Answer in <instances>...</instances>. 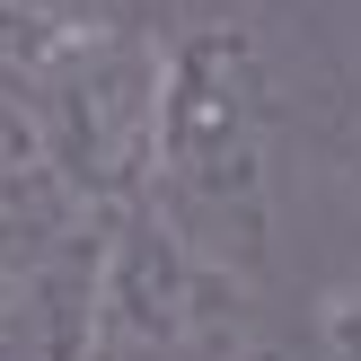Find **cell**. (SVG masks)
<instances>
[{
	"instance_id": "2",
	"label": "cell",
	"mask_w": 361,
	"mask_h": 361,
	"mask_svg": "<svg viewBox=\"0 0 361 361\" xmlns=\"http://www.w3.org/2000/svg\"><path fill=\"white\" fill-rule=\"evenodd\" d=\"M0 97L18 106L27 159L71 194L80 212H123L141 203L150 176V123H159V35L141 27H97L80 44L44 53L18 71Z\"/></svg>"
},
{
	"instance_id": "8",
	"label": "cell",
	"mask_w": 361,
	"mask_h": 361,
	"mask_svg": "<svg viewBox=\"0 0 361 361\" xmlns=\"http://www.w3.org/2000/svg\"><path fill=\"white\" fill-rule=\"evenodd\" d=\"M27 168H35V159H27V133H18V106L0 97V194H9Z\"/></svg>"
},
{
	"instance_id": "7",
	"label": "cell",
	"mask_w": 361,
	"mask_h": 361,
	"mask_svg": "<svg viewBox=\"0 0 361 361\" xmlns=\"http://www.w3.org/2000/svg\"><path fill=\"white\" fill-rule=\"evenodd\" d=\"M317 353L326 361H361V274L317 300Z\"/></svg>"
},
{
	"instance_id": "1",
	"label": "cell",
	"mask_w": 361,
	"mask_h": 361,
	"mask_svg": "<svg viewBox=\"0 0 361 361\" xmlns=\"http://www.w3.org/2000/svg\"><path fill=\"white\" fill-rule=\"evenodd\" d=\"M141 212L168 221L194 256L256 282L282 229V88L247 18H194L159 44V123Z\"/></svg>"
},
{
	"instance_id": "5",
	"label": "cell",
	"mask_w": 361,
	"mask_h": 361,
	"mask_svg": "<svg viewBox=\"0 0 361 361\" xmlns=\"http://www.w3.org/2000/svg\"><path fill=\"white\" fill-rule=\"evenodd\" d=\"M80 221H97V212H80L44 168H27L9 194H0V309H9V291H18V282H27Z\"/></svg>"
},
{
	"instance_id": "4",
	"label": "cell",
	"mask_w": 361,
	"mask_h": 361,
	"mask_svg": "<svg viewBox=\"0 0 361 361\" xmlns=\"http://www.w3.org/2000/svg\"><path fill=\"white\" fill-rule=\"evenodd\" d=\"M97 229L80 221L0 309V361H88V326H97Z\"/></svg>"
},
{
	"instance_id": "6",
	"label": "cell",
	"mask_w": 361,
	"mask_h": 361,
	"mask_svg": "<svg viewBox=\"0 0 361 361\" xmlns=\"http://www.w3.org/2000/svg\"><path fill=\"white\" fill-rule=\"evenodd\" d=\"M97 27H133V0H0V88Z\"/></svg>"
},
{
	"instance_id": "9",
	"label": "cell",
	"mask_w": 361,
	"mask_h": 361,
	"mask_svg": "<svg viewBox=\"0 0 361 361\" xmlns=\"http://www.w3.org/2000/svg\"><path fill=\"white\" fill-rule=\"evenodd\" d=\"M344 141H353V176H361V62H353V123H344Z\"/></svg>"
},
{
	"instance_id": "3",
	"label": "cell",
	"mask_w": 361,
	"mask_h": 361,
	"mask_svg": "<svg viewBox=\"0 0 361 361\" xmlns=\"http://www.w3.org/2000/svg\"><path fill=\"white\" fill-rule=\"evenodd\" d=\"M88 361H282L256 282L194 256L141 203L97 229V326Z\"/></svg>"
}]
</instances>
